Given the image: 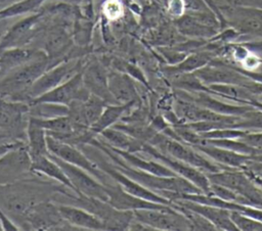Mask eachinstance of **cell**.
<instances>
[{
	"label": "cell",
	"instance_id": "obj_1",
	"mask_svg": "<svg viewBox=\"0 0 262 231\" xmlns=\"http://www.w3.org/2000/svg\"><path fill=\"white\" fill-rule=\"evenodd\" d=\"M57 190L52 191L46 183L27 178L9 184H0V206L14 223L18 219L24 221L32 209L52 198Z\"/></svg>",
	"mask_w": 262,
	"mask_h": 231
},
{
	"label": "cell",
	"instance_id": "obj_2",
	"mask_svg": "<svg viewBox=\"0 0 262 231\" xmlns=\"http://www.w3.org/2000/svg\"><path fill=\"white\" fill-rule=\"evenodd\" d=\"M48 66L49 59L45 55L0 74V98L28 103L30 88Z\"/></svg>",
	"mask_w": 262,
	"mask_h": 231
},
{
	"label": "cell",
	"instance_id": "obj_3",
	"mask_svg": "<svg viewBox=\"0 0 262 231\" xmlns=\"http://www.w3.org/2000/svg\"><path fill=\"white\" fill-rule=\"evenodd\" d=\"M47 147L50 153L68 161L72 165L80 167L96 179H98L105 186H108L115 182V180L107 175L103 170H101L81 148L76 145L62 142L52 136L47 135Z\"/></svg>",
	"mask_w": 262,
	"mask_h": 231
},
{
	"label": "cell",
	"instance_id": "obj_4",
	"mask_svg": "<svg viewBox=\"0 0 262 231\" xmlns=\"http://www.w3.org/2000/svg\"><path fill=\"white\" fill-rule=\"evenodd\" d=\"M85 64L77 57L68 58L47 68L32 85L28 92L29 102L43 93L57 87L76 74L80 73ZM28 102V103H29Z\"/></svg>",
	"mask_w": 262,
	"mask_h": 231
},
{
	"label": "cell",
	"instance_id": "obj_5",
	"mask_svg": "<svg viewBox=\"0 0 262 231\" xmlns=\"http://www.w3.org/2000/svg\"><path fill=\"white\" fill-rule=\"evenodd\" d=\"M49 154L60 166V168L67 175L68 179L70 180L75 192L107 201V188L103 183H101L98 179H96L86 170L75 165H72L68 161H64L50 152Z\"/></svg>",
	"mask_w": 262,
	"mask_h": 231
},
{
	"label": "cell",
	"instance_id": "obj_6",
	"mask_svg": "<svg viewBox=\"0 0 262 231\" xmlns=\"http://www.w3.org/2000/svg\"><path fill=\"white\" fill-rule=\"evenodd\" d=\"M30 105L27 102L10 101L0 98V133L26 141L25 117L29 114Z\"/></svg>",
	"mask_w": 262,
	"mask_h": 231
},
{
	"label": "cell",
	"instance_id": "obj_7",
	"mask_svg": "<svg viewBox=\"0 0 262 231\" xmlns=\"http://www.w3.org/2000/svg\"><path fill=\"white\" fill-rule=\"evenodd\" d=\"M89 95L90 92L84 85L81 71L57 87L34 98L29 103L50 102L69 105L75 100H85L89 97Z\"/></svg>",
	"mask_w": 262,
	"mask_h": 231
},
{
	"label": "cell",
	"instance_id": "obj_8",
	"mask_svg": "<svg viewBox=\"0 0 262 231\" xmlns=\"http://www.w3.org/2000/svg\"><path fill=\"white\" fill-rule=\"evenodd\" d=\"M32 160L27 143L13 148L0 156V184H9L21 179L31 172Z\"/></svg>",
	"mask_w": 262,
	"mask_h": 231
},
{
	"label": "cell",
	"instance_id": "obj_9",
	"mask_svg": "<svg viewBox=\"0 0 262 231\" xmlns=\"http://www.w3.org/2000/svg\"><path fill=\"white\" fill-rule=\"evenodd\" d=\"M82 78L90 94L101 98L107 104L118 103L110 92L108 72L101 62L93 59L85 64L82 70Z\"/></svg>",
	"mask_w": 262,
	"mask_h": 231
},
{
	"label": "cell",
	"instance_id": "obj_10",
	"mask_svg": "<svg viewBox=\"0 0 262 231\" xmlns=\"http://www.w3.org/2000/svg\"><path fill=\"white\" fill-rule=\"evenodd\" d=\"M42 16V12H36L16 21L2 36L0 51L12 47H23L33 36L34 29L40 22Z\"/></svg>",
	"mask_w": 262,
	"mask_h": 231
},
{
	"label": "cell",
	"instance_id": "obj_11",
	"mask_svg": "<svg viewBox=\"0 0 262 231\" xmlns=\"http://www.w3.org/2000/svg\"><path fill=\"white\" fill-rule=\"evenodd\" d=\"M60 217L79 230H105L103 222L85 209L68 203H56Z\"/></svg>",
	"mask_w": 262,
	"mask_h": 231
},
{
	"label": "cell",
	"instance_id": "obj_12",
	"mask_svg": "<svg viewBox=\"0 0 262 231\" xmlns=\"http://www.w3.org/2000/svg\"><path fill=\"white\" fill-rule=\"evenodd\" d=\"M106 188L108 193L107 202L118 210L136 211L141 209H166L162 203L149 201L126 192L116 181L106 186Z\"/></svg>",
	"mask_w": 262,
	"mask_h": 231
},
{
	"label": "cell",
	"instance_id": "obj_13",
	"mask_svg": "<svg viewBox=\"0 0 262 231\" xmlns=\"http://www.w3.org/2000/svg\"><path fill=\"white\" fill-rule=\"evenodd\" d=\"M108 89L118 103L136 104L139 101L133 78L123 72L116 70L108 72Z\"/></svg>",
	"mask_w": 262,
	"mask_h": 231
},
{
	"label": "cell",
	"instance_id": "obj_14",
	"mask_svg": "<svg viewBox=\"0 0 262 231\" xmlns=\"http://www.w3.org/2000/svg\"><path fill=\"white\" fill-rule=\"evenodd\" d=\"M47 55L44 50L12 47L0 51V74L20 66L36 58Z\"/></svg>",
	"mask_w": 262,
	"mask_h": 231
},
{
	"label": "cell",
	"instance_id": "obj_15",
	"mask_svg": "<svg viewBox=\"0 0 262 231\" xmlns=\"http://www.w3.org/2000/svg\"><path fill=\"white\" fill-rule=\"evenodd\" d=\"M134 212V218L152 229H177L178 221L169 209H141Z\"/></svg>",
	"mask_w": 262,
	"mask_h": 231
},
{
	"label": "cell",
	"instance_id": "obj_16",
	"mask_svg": "<svg viewBox=\"0 0 262 231\" xmlns=\"http://www.w3.org/2000/svg\"><path fill=\"white\" fill-rule=\"evenodd\" d=\"M31 160H32V165H31L32 173L46 176L47 178L58 182L60 185H63L74 190L67 175L64 174L60 166L50 156L49 153L31 157Z\"/></svg>",
	"mask_w": 262,
	"mask_h": 231
},
{
	"label": "cell",
	"instance_id": "obj_17",
	"mask_svg": "<svg viewBox=\"0 0 262 231\" xmlns=\"http://www.w3.org/2000/svg\"><path fill=\"white\" fill-rule=\"evenodd\" d=\"M98 136L102 137V139H100L102 142L119 150L129 152H139L143 150L144 143L141 140L136 139L123 130L117 129L115 127L105 129L99 135H97V137Z\"/></svg>",
	"mask_w": 262,
	"mask_h": 231
},
{
	"label": "cell",
	"instance_id": "obj_18",
	"mask_svg": "<svg viewBox=\"0 0 262 231\" xmlns=\"http://www.w3.org/2000/svg\"><path fill=\"white\" fill-rule=\"evenodd\" d=\"M71 44L72 40L64 29L54 28L49 31L44 40V51L48 56L49 64L53 59L58 58L70 50Z\"/></svg>",
	"mask_w": 262,
	"mask_h": 231
},
{
	"label": "cell",
	"instance_id": "obj_19",
	"mask_svg": "<svg viewBox=\"0 0 262 231\" xmlns=\"http://www.w3.org/2000/svg\"><path fill=\"white\" fill-rule=\"evenodd\" d=\"M135 104L132 103H111L106 104L103 108V111L101 112L98 120L90 127V129L96 134L99 135L102 131H104L107 128L113 127L123 117L127 114V112H130V109Z\"/></svg>",
	"mask_w": 262,
	"mask_h": 231
},
{
	"label": "cell",
	"instance_id": "obj_20",
	"mask_svg": "<svg viewBox=\"0 0 262 231\" xmlns=\"http://www.w3.org/2000/svg\"><path fill=\"white\" fill-rule=\"evenodd\" d=\"M26 143L30 157L48 154L47 133L44 128L38 125L32 118L29 117L26 129Z\"/></svg>",
	"mask_w": 262,
	"mask_h": 231
},
{
	"label": "cell",
	"instance_id": "obj_21",
	"mask_svg": "<svg viewBox=\"0 0 262 231\" xmlns=\"http://www.w3.org/2000/svg\"><path fill=\"white\" fill-rule=\"evenodd\" d=\"M102 143L105 144L104 142H102ZM105 145L107 147H110L113 151H115L126 164H128L129 166H131L133 168H136L138 170H142V171H145L147 173H150V174H154V175H158V176H165V177L173 176V173L169 169H167L166 167H164V166H162V165H160L158 163H155L152 160L143 158V157L139 156L138 154H135V152L119 150V149H116V148H114V147H112V146H110L107 144H105Z\"/></svg>",
	"mask_w": 262,
	"mask_h": 231
},
{
	"label": "cell",
	"instance_id": "obj_22",
	"mask_svg": "<svg viewBox=\"0 0 262 231\" xmlns=\"http://www.w3.org/2000/svg\"><path fill=\"white\" fill-rule=\"evenodd\" d=\"M44 1L46 0H20L15 2L12 5L0 10V20L11 16L33 12L34 10L38 9Z\"/></svg>",
	"mask_w": 262,
	"mask_h": 231
},
{
	"label": "cell",
	"instance_id": "obj_23",
	"mask_svg": "<svg viewBox=\"0 0 262 231\" xmlns=\"http://www.w3.org/2000/svg\"><path fill=\"white\" fill-rule=\"evenodd\" d=\"M164 146V148L171 153L172 155H174L175 157H178L180 159L186 160L188 163L191 164H196L200 166H208L206 164V161H204L201 157L194 155L192 152H190L188 149H186L185 147H183L182 145L178 144L175 141H170V140H165L162 144Z\"/></svg>",
	"mask_w": 262,
	"mask_h": 231
},
{
	"label": "cell",
	"instance_id": "obj_24",
	"mask_svg": "<svg viewBox=\"0 0 262 231\" xmlns=\"http://www.w3.org/2000/svg\"><path fill=\"white\" fill-rule=\"evenodd\" d=\"M179 30L184 34H195V35H204L207 31V27H202V25L192 20L191 17H183L178 20Z\"/></svg>",
	"mask_w": 262,
	"mask_h": 231
},
{
	"label": "cell",
	"instance_id": "obj_25",
	"mask_svg": "<svg viewBox=\"0 0 262 231\" xmlns=\"http://www.w3.org/2000/svg\"><path fill=\"white\" fill-rule=\"evenodd\" d=\"M239 28L245 32L262 34V18L259 15H249L241 20Z\"/></svg>",
	"mask_w": 262,
	"mask_h": 231
},
{
	"label": "cell",
	"instance_id": "obj_26",
	"mask_svg": "<svg viewBox=\"0 0 262 231\" xmlns=\"http://www.w3.org/2000/svg\"><path fill=\"white\" fill-rule=\"evenodd\" d=\"M103 13L110 19L119 18L122 14V6L116 0H107L103 5Z\"/></svg>",
	"mask_w": 262,
	"mask_h": 231
},
{
	"label": "cell",
	"instance_id": "obj_27",
	"mask_svg": "<svg viewBox=\"0 0 262 231\" xmlns=\"http://www.w3.org/2000/svg\"><path fill=\"white\" fill-rule=\"evenodd\" d=\"M25 143L26 141L21 139H16L12 137H0V156Z\"/></svg>",
	"mask_w": 262,
	"mask_h": 231
},
{
	"label": "cell",
	"instance_id": "obj_28",
	"mask_svg": "<svg viewBox=\"0 0 262 231\" xmlns=\"http://www.w3.org/2000/svg\"><path fill=\"white\" fill-rule=\"evenodd\" d=\"M202 62H204V60H203V58L201 56H191L185 62L180 64L179 68H181V70H189V68H192V67H194L196 65H200Z\"/></svg>",
	"mask_w": 262,
	"mask_h": 231
},
{
	"label": "cell",
	"instance_id": "obj_29",
	"mask_svg": "<svg viewBox=\"0 0 262 231\" xmlns=\"http://www.w3.org/2000/svg\"><path fill=\"white\" fill-rule=\"evenodd\" d=\"M20 0H0V10L4 9L10 5H12L15 2H18Z\"/></svg>",
	"mask_w": 262,
	"mask_h": 231
},
{
	"label": "cell",
	"instance_id": "obj_30",
	"mask_svg": "<svg viewBox=\"0 0 262 231\" xmlns=\"http://www.w3.org/2000/svg\"><path fill=\"white\" fill-rule=\"evenodd\" d=\"M1 39H2V35L0 34V42H1Z\"/></svg>",
	"mask_w": 262,
	"mask_h": 231
},
{
	"label": "cell",
	"instance_id": "obj_31",
	"mask_svg": "<svg viewBox=\"0 0 262 231\" xmlns=\"http://www.w3.org/2000/svg\"><path fill=\"white\" fill-rule=\"evenodd\" d=\"M0 137H6V136H3V135L0 133Z\"/></svg>",
	"mask_w": 262,
	"mask_h": 231
}]
</instances>
